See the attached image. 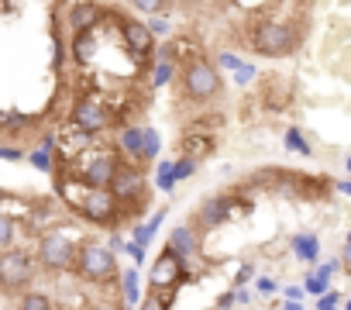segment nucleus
<instances>
[{"label": "nucleus", "instance_id": "1", "mask_svg": "<svg viewBox=\"0 0 351 310\" xmlns=\"http://www.w3.org/2000/svg\"><path fill=\"white\" fill-rule=\"evenodd\" d=\"M300 45V32L296 28H289V25H282V21H258L252 32H248V38H245V45L241 49H252L255 56H269V59H282V56H289L293 49Z\"/></svg>", "mask_w": 351, "mask_h": 310}, {"label": "nucleus", "instance_id": "2", "mask_svg": "<svg viewBox=\"0 0 351 310\" xmlns=\"http://www.w3.org/2000/svg\"><path fill=\"white\" fill-rule=\"evenodd\" d=\"M35 259L45 272H76V259H80V245L62 231V228H49L42 238H38V248H35Z\"/></svg>", "mask_w": 351, "mask_h": 310}, {"label": "nucleus", "instance_id": "3", "mask_svg": "<svg viewBox=\"0 0 351 310\" xmlns=\"http://www.w3.org/2000/svg\"><path fill=\"white\" fill-rule=\"evenodd\" d=\"M110 193L117 197V204L124 207L128 217H141L148 211V187H145V166L124 163L110 183Z\"/></svg>", "mask_w": 351, "mask_h": 310}, {"label": "nucleus", "instance_id": "4", "mask_svg": "<svg viewBox=\"0 0 351 310\" xmlns=\"http://www.w3.org/2000/svg\"><path fill=\"white\" fill-rule=\"evenodd\" d=\"M76 276L86 283H117L124 272L117 269V255L110 245L100 241H83L80 259H76Z\"/></svg>", "mask_w": 351, "mask_h": 310}, {"label": "nucleus", "instance_id": "5", "mask_svg": "<svg viewBox=\"0 0 351 310\" xmlns=\"http://www.w3.org/2000/svg\"><path fill=\"white\" fill-rule=\"evenodd\" d=\"M73 214H80L86 224H97V228H121L124 221H131L110 190H93V187H86V193Z\"/></svg>", "mask_w": 351, "mask_h": 310}, {"label": "nucleus", "instance_id": "6", "mask_svg": "<svg viewBox=\"0 0 351 310\" xmlns=\"http://www.w3.org/2000/svg\"><path fill=\"white\" fill-rule=\"evenodd\" d=\"M180 83H183V93L190 97V100H214V97H221L224 93V83H221V73L207 62V59H193V62H186L183 66V73H180Z\"/></svg>", "mask_w": 351, "mask_h": 310}, {"label": "nucleus", "instance_id": "7", "mask_svg": "<svg viewBox=\"0 0 351 310\" xmlns=\"http://www.w3.org/2000/svg\"><path fill=\"white\" fill-rule=\"evenodd\" d=\"M35 269H38V259L28 255V252H4L0 255V283H4L8 296H21L28 293L32 279H35Z\"/></svg>", "mask_w": 351, "mask_h": 310}, {"label": "nucleus", "instance_id": "8", "mask_svg": "<svg viewBox=\"0 0 351 310\" xmlns=\"http://www.w3.org/2000/svg\"><path fill=\"white\" fill-rule=\"evenodd\" d=\"M190 279V269H186V259H180L169 245L158 252L152 272H148V289H169V286H180Z\"/></svg>", "mask_w": 351, "mask_h": 310}, {"label": "nucleus", "instance_id": "9", "mask_svg": "<svg viewBox=\"0 0 351 310\" xmlns=\"http://www.w3.org/2000/svg\"><path fill=\"white\" fill-rule=\"evenodd\" d=\"M117 148L124 152V159L134 163V166L152 163V159H148V134H145V128H138V124H124V128H121Z\"/></svg>", "mask_w": 351, "mask_h": 310}, {"label": "nucleus", "instance_id": "10", "mask_svg": "<svg viewBox=\"0 0 351 310\" xmlns=\"http://www.w3.org/2000/svg\"><path fill=\"white\" fill-rule=\"evenodd\" d=\"M228 217H231V211H228V200H224V193H221V197H207V200L197 207V214L190 217V224H193L197 231H214V228H221Z\"/></svg>", "mask_w": 351, "mask_h": 310}, {"label": "nucleus", "instance_id": "11", "mask_svg": "<svg viewBox=\"0 0 351 310\" xmlns=\"http://www.w3.org/2000/svg\"><path fill=\"white\" fill-rule=\"evenodd\" d=\"M104 18H107V8L97 4V0H76V4L69 8V28H73V35L76 32H93Z\"/></svg>", "mask_w": 351, "mask_h": 310}, {"label": "nucleus", "instance_id": "12", "mask_svg": "<svg viewBox=\"0 0 351 310\" xmlns=\"http://www.w3.org/2000/svg\"><path fill=\"white\" fill-rule=\"evenodd\" d=\"M124 38H128L131 52H134L138 59L148 62V56H152V49H155V35H152V28L141 25L138 18H128V14H124Z\"/></svg>", "mask_w": 351, "mask_h": 310}, {"label": "nucleus", "instance_id": "13", "mask_svg": "<svg viewBox=\"0 0 351 310\" xmlns=\"http://www.w3.org/2000/svg\"><path fill=\"white\" fill-rule=\"evenodd\" d=\"M180 259H193L197 252H200V231L193 228V224H180V228H172V235H169V241H165Z\"/></svg>", "mask_w": 351, "mask_h": 310}, {"label": "nucleus", "instance_id": "14", "mask_svg": "<svg viewBox=\"0 0 351 310\" xmlns=\"http://www.w3.org/2000/svg\"><path fill=\"white\" fill-rule=\"evenodd\" d=\"M293 255L300 259V262H306V265H313L317 259H320V241H317V235L313 231H300V235H293Z\"/></svg>", "mask_w": 351, "mask_h": 310}, {"label": "nucleus", "instance_id": "15", "mask_svg": "<svg viewBox=\"0 0 351 310\" xmlns=\"http://www.w3.org/2000/svg\"><path fill=\"white\" fill-rule=\"evenodd\" d=\"M176 66H180V59L169 52V45H162V49H158V62H155V69H152V86L172 83V80H176Z\"/></svg>", "mask_w": 351, "mask_h": 310}, {"label": "nucleus", "instance_id": "16", "mask_svg": "<svg viewBox=\"0 0 351 310\" xmlns=\"http://www.w3.org/2000/svg\"><path fill=\"white\" fill-rule=\"evenodd\" d=\"M162 221H165V207H162V211H155V214H152V217H148L145 224H134V228H131V241H134V245H145V248H148Z\"/></svg>", "mask_w": 351, "mask_h": 310}, {"label": "nucleus", "instance_id": "17", "mask_svg": "<svg viewBox=\"0 0 351 310\" xmlns=\"http://www.w3.org/2000/svg\"><path fill=\"white\" fill-rule=\"evenodd\" d=\"M121 296L128 300V307L138 303V296H141V276H138V265L124 269V276H121Z\"/></svg>", "mask_w": 351, "mask_h": 310}, {"label": "nucleus", "instance_id": "18", "mask_svg": "<svg viewBox=\"0 0 351 310\" xmlns=\"http://www.w3.org/2000/svg\"><path fill=\"white\" fill-rule=\"evenodd\" d=\"M18 310H56L52 296L49 293H38V289H28L18 296Z\"/></svg>", "mask_w": 351, "mask_h": 310}, {"label": "nucleus", "instance_id": "19", "mask_svg": "<svg viewBox=\"0 0 351 310\" xmlns=\"http://www.w3.org/2000/svg\"><path fill=\"white\" fill-rule=\"evenodd\" d=\"M14 235H18V221L11 211L0 214V252H14Z\"/></svg>", "mask_w": 351, "mask_h": 310}, {"label": "nucleus", "instance_id": "20", "mask_svg": "<svg viewBox=\"0 0 351 310\" xmlns=\"http://www.w3.org/2000/svg\"><path fill=\"white\" fill-rule=\"evenodd\" d=\"M128 4H131L134 11H141V14L162 18V14H169V8H172V0H128Z\"/></svg>", "mask_w": 351, "mask_h": 310}, {"label": "nucleus", "instance_id": "21", "mask_svg": "<svg viewBox=\"0 0 351 310\" xmlns=\"http://www.w3.org/2000/svg\"><path fill=\"white\" fill-rule=\"evenodd\" d=\"M303 286H306V293H310V296H317V300H320V296H327L330 279H327L320 269H313V272H306V276H303Z\"/></svg>", "mask_w": 351, "mask_h": 310}, {"label": "nucleus", "instance_id": "22", "mask_svg": "<svg viewBox=\"0 0 351 310\" xmlns=\"http://www.w3.org/2000/svg\"><path fill=\"white\" fill-rule=\"evenodd\" d=\"M52 152H56V148H49V141H45L42 148H35V152L28 155V163H32L35 169H42V173H56V163H52Z\"/></svg>", "mask_w": 351, "mask_h": 310}, {"label": "nucleus", "instance_id": "23", "mask_svg": "<svg viewBox=\"0 0 351 310\" xmlns=\"http://www.w3.org/2000/svg\"><path fill=\"white\" fill-rule=\"evenodd\" d=\"M176 183H180V180H176V163H169V159H165V163L158 166V190L172 193V187H176Z\"/></svg>", "mask_w": 351, "mask_h": 310}, {"label": "nucleus", "instance_id": "24", "mask_svg": "<svg viewBox=\"0 0 351 310\" xmlns=\"http://www.w3.org/2000/svg\"><path fill=\"white\" fill-rule=\"evenodd\" d=\"M286 145H289L293 152H303V155H310V152H313V148H310V141H306L296 128H289V131H286Z\"/></svg>", "mask_w": 351, "mask_h": 310}, {"label": "nucleus", "instance_id": "25", "mask_svg": "<svg viewBox=\"0 0 351 310\" xmlns=\"http://www.w3.org/2000/svg\"><path fill=\"white\" fill-rule=\"evenodd\" d=\"M193 173H197V159H190V155L176 163V180H190Z\"/></svg>", "mask_w": 351, "mask_h": 310}, {"label": "nucleus", "instance_id": "26", "mask_svg": "<svg viewBox=\"0 0 351 310\" xmlns=\"http://www.w3.org/2000/svg\"><path fill=\"white\" fill-rule=\"evenodd\" d=\"M138 310H169V303H165V300H162V296L152 289V293H148V296L138 303Z\"/></svg>", "mask_w": 351, "mask_h": 310}, {"label": "nucleus", "instance_id": "27", "mask_svg": "<svg viewBox=\"0 0 351 310\" xmlns=\"http://www.w3.org/2000/svg\"><path fill=\"white\" fill-rule=\"evenodd\" d=\"M145 134H148V159H155V155L162 152V138H158L155 128H145Z\"/></svg>", "mask_w": 351, "mask_h": 310}, {"label": "nucleus", "instance_id": "28", "mask_svg": "<svg viewBox=\"0 0 351 310\" xmlns=\"http://www.w3.org/2000/svg\"><path fill=\"white\" fill-rule=\"evenodd\" d=\"M252 276H255V265H252V262H241V265H238V276H234V286H245Z\"/></svg>", "mask_w": 351, "mask_h": 310}, {"label": "nucleus", "instance_id": "29", "mask_svg": "<svg viewBox=\"0 0 351 310\" xmlns=\"http://www.w3.org/2000/svg\"><path fill=\"white\" fill-rule=\"evenodd\" d=\"M255 286H258V293H262V296H272V293L279 289V283H276L272 276H262V279H258Z\"/></svg>", "mask_w": 351, "mask_h": 310}, {"label": "nucleus", "instance_id": "30", "mask_svg": "<svg viewBox=\"0 0 351 310\" xmlns=\"http://www.w3.org/2000/svg\"><path fill=\"white\" fill-rule=\"evenodd\" d=\"M124 252L134 259V265H141V262H145V245H134V241H128V245H124Z\"/></svg>", "mask_w": 351, "mask_h": 310}, {"label": "nucleus", "instance_id": "31", "mask_svg": "<svg viewBox=\"0 0 351 310\" xmlns=\"http://www.w3.org/2000/svg\"><path fill=\"white\" fill-rule=\"evenodd\" d=\"M337 300H341L337 293H330V296H320V300H317V310H337Z\"/></svg>", "mask_w": 351, "mask_h": 310}, {"label": "nucleus", "instance_id": "32", "mask_svg": "<svg viewBox=\"0 0 351 310\" xmlns=\"http://www.w3.org/2000/svg\"><path fill=\"white\" fill-rule=\"evenodd\" d=\"M282 293H286V300H300V303H303V293H306V286H286Z\"/></svg>", "mask_w": 351, "mask_h": 310}, {"label": "nucleus", "instance_id": "33", "mask_svg": "<svg viewBox=\"0 0 351 310\" xmlns=\"http://www.w3.org/2000/svg\"><path fill=\"white\" fill-rule=\"evenodd\" d=\"M0 155H4L8 163H18V159H21V152H18L14 145H4V148H0Z\"/></svg>", "mask_w": 351, "mask_h": 310}, {"label": "nucleus", "instance_id": "34", "mask_svg": "<svg viewBox=\"0 0 351 310\" xmlns=\"http://www.w3.org/2000/svg\"><path fill=\"white\" fill-rule=\"evenodd\" d=\"M148 28H152V35H165V32H169V25H165L162 18H152V25H148Z\"/></svg>", "mask_w": 351, "mask_h": 310}, {"label": "nucleus", "instance_id": "35", "mask_svg": "<svg viewBox=\"0 0 351 310\" xmlns=\"http://www.w3.org/2000/svg\"><path fill=\"white\" fill-rule=\"evenodd\" d=\"M337 269H341V262H337V259H330V262H324V265H320V272H324L327 279H330V276H334Z\"/></svg>", "mask_w": 351, "mask_h": 310}, {"label": "nucleus", "instance_id": "36", "mask_svg": "<svg viewBox=\"0 0 351 310\" xmlns=\"http://www.w3.org/2000/svg\"><path fill=\"white\" fill-rule=\"evenodd\" d=\"M252 76H255V69H252V66H245V62H241V69H238V83H248V80H252Z\"/></svg>", "mask_w": 351, "mask_h": 310}, {"label": "nucleus", "instance_id": "37", "mask_svg": "<svg viewBox=\"0 0 351 310\" xmlns=\"http://www.w3.org/2000/svg\"><path fill=\"white\" fill-rule=\"evenodd\" d=\"M234 296H238V303H252V293L245 286H234Z\"/></svg>", "mask_w": 351, "mask_h": 310}, {"label": "nucleus", "instance_id": "38", "mask_svg": "<svg viewBox=\"0 0 351 310\" xmlns=\"http://www.w3.org/2000/svg\"><path fill=\"white\" fill-rule=\"evenodd\" d=\"M282 310H303V303H300V300H286Z\"/></svg>", "mask_w": 351, "mask_h": 310}, {"label": "nucleus", "instance_id": "39", "mask_svg": "<svg viewBox=\"0 0 351 310\" xmlns=\"http://www.w3.org/2000/svg\"><path fill=\"white\" fill-rule=\"evenodd\" d=\"M337 190H341V193H348V197H351V183H337Z\"/></svg>", "mask_w": 351, "mask_h": 310}, {"label": "nucleus", "instance_id": "40", "mask_svg": "<svg viewBox=\"0 0 351 310\" xmlns=\"http://www.w3.org/2000/svg\"><path fill=\"white\" fill-rule=\"evenodd\" d=\"M344 245H348V262H351V235L344 238Z\"/></svg>", "mask_w": 351, "mask_h": 310}, {"label": "nucleus", "instance_id": "41", "mask_svg": "<svg viewBox=\"0 0 351 310\" xmlns=\"http://www.w3.org/2000/svg\"><path fill=\"white\" fill-rule=\"evenodd\" d=\"M183 4H204V0H183Z\"/></svg>", "mask_w": 351, "mask_h": 310}, {"label": "nucleus", "instance_id": "42", "mask_svg": "<svg viewBox=\"0 0 351 310\" xmlns=\"http://www.w3.org/2000/svg\"><path fill=\"white\" fill-rule=\"evenodd\" d=\"M344 310H351V300H348V303H344Z\"/></svg>", "mask_w": 351, "mask_h": 310}, {"label": "nucleus", "instance_id": "43", "mask_svg": "<svg viewBox=\"0 0 351 310\" xmlns=\"http://www.w3.org/2000/svg\"><path fill=\"white\" fill-rule=\"evenodd\" d=\"M348 173H351V159H348Z\"/></svg>", "mask_w": 351, "mask_h": 310}]
</instances>
